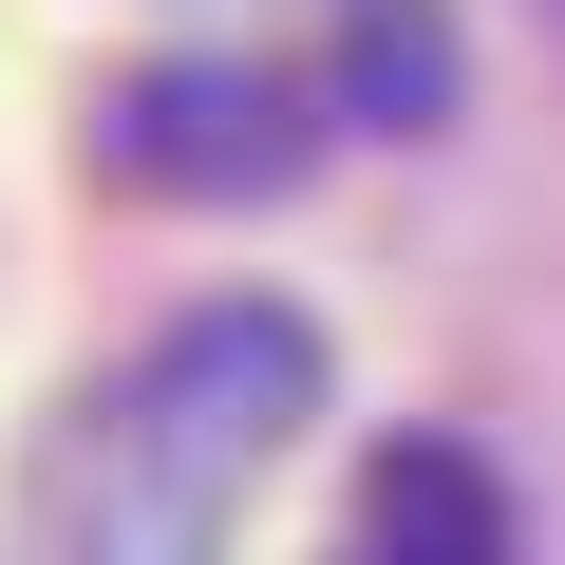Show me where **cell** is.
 <instances>
[{
  "label": "cell",
  "mask_w": 565,
  "mask_h": 565,
  "mask_svg": "<svg viewBox=\"0 0 565 565\" xmlns=\"http://www.w3.org/2000/svg\"><path fill=\"white\" fill-rule=\"evenodd\" d=\"M321 415L302 302H189L132 359H95L20 452V565H226L245 490Z\"/></svg>",
  "instance_id": "obj_1"
},
{
  "label": "cell",
  "mask_w": 565,
  "mask_h": 565,
  "mask_svg": "<svg viewBox=\"0 0 565 565\" xmlns=\"http://www.w3.org/2000/svg\"><path fill=\"white\" fill-rule=\"evenodd\" d=\"M321 57H151L95 95V170L114 189H170V207H226V189H282L321 151Z\"/></svg>",
  "instance_id": "obj_2"
},
{
  "label": "cell",
  "mask_w": 565,
  "mask_h": 565,
  "mask_svg": "<svg viewBox=\"0 0 565 565\" xmlns=\"http://www.w3.org/2000/svg\"><path fill=\"white\" fill-rule=\"evenodd\" d=\"M321 565H509V490H490V452L396 434V452L340 490V546H321Z\"/></svg>",
  "instance_id": "obj_3"
}]
</instances>
